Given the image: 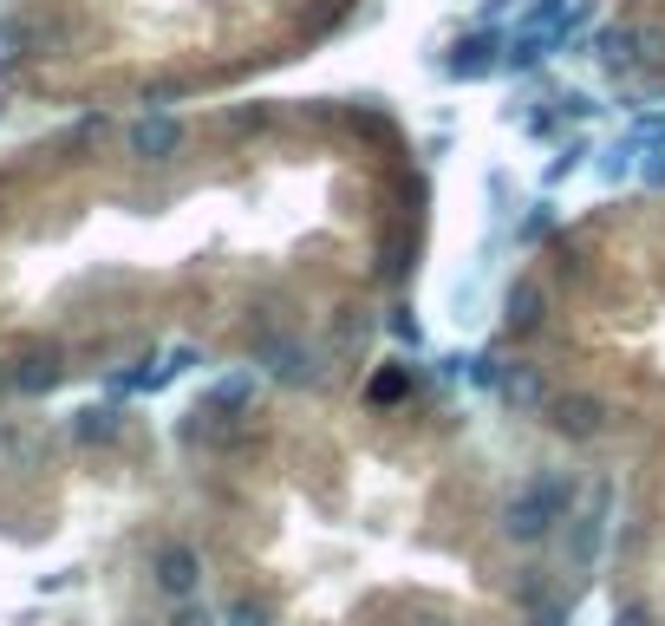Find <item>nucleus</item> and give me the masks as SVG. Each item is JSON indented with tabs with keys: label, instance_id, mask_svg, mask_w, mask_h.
Here are the masks:
<instances>
[{
	"label": "nucleus",
	"instance_id": "obj_4",
	"mask_svg": "<svg viewBox=\"0 0 665 626\" xmlns=\"http://www.w3.org/2000/svg\"><path fill=\"white\" fill-rule=\"evenodd\" d=\"M176 144H183V124H176V118H163V111L131 124V150H137V157H170Z\"/></svg>",
	"mask_w": 665,
	"mask_h": 626
},
{
	"label": "nucleus",
	"instance_id": "obj_14",
	"mask_svg": "<svg viewBox=\"0 0 665 626\" xmlns=\"http://www.w3.org/2000/svg\"><path fill=\"white\" fill-rule=\"evenodd\" d=\"M614 626H653V614H646V607H640V601H627V607H620V614H614Z\"/></svg>",
	"mask_w": 665,
	"mask_h": 626
},
{
	"label": "nucleus",
	"instance_id": "obj_5",
	"mask_svg": "<svg viewBox=\"0 0 665 626\" xmlns=\"http://www.w3.org/2000/svg\"><path fill=\"white\" fill-rule=\"evenodd\" d=\"M496 392H503L516 412H549V392H542V372H535V366H509V372H496Z\"/></svg>",
	"mask_w": 665,
	"mask_h": 626
},
{
	"label": "nucleus",
	"instance_id": "obj_18",
	"mask_svg": "<svg viewBox=\"0 0 665 626\" xmlns=\"http://www.w3.org/2000/svg\"><path fill=\"white\" fill-rule=\"evenodd\" d=\"M562 111H575V118H588V111H594V98H588V91H568V98H562Z\"/></svg>",
	"mask_w": 665,
	"mask_h": 626
},
{
	"label": "nucleus",
	"instance_id": "obj_19",
	"mask_svg": "<svg viewBox=\"0 0 665 626\" xmlns=\"http://www.w3.org/2000/svg\"><path fill=\"white\" fill-rule=\"evenodd\" d=\"M170 626H215V614H202V607H183Z\"/></svg>",
	"mask_w": 665,
	"mask_h": 626
},
{
	"label": "nucleus",
	"instance_id": "obj_10",
	"mask_svg": "<svg viewBox=\"0 0 665 626\" xmlns=\"http://www.w3.org/2000/svg\"><path fill=\"white\" fill-rule=\"evenodd\" d=\"M601 523H607L601 510H588V516H575V542H568V549H575V562H581V568H588V562L601 555Z\"/></svg>",
	"mask_w": 665,
	"mask_h": 626
},
{
	"label": "nucleus",
	"instance_id": "obj_3",
	"mask_svg": "<svg viewBox=\"0 0 665 626\" xmlns=\"http://www.w3.org/2000/svg\"><path fill=\"white\" fill-rule=\"evenodd\" d=\"M196 581H202V562H196V549L170 542V549L157 555V588H163V594H196Z\"/></svg>",
	"mask_w": 665,
	"mask_h": 626
},
{
	"label": "nucleus",
	"instance_id": "obj_6",
	"mask_svg": "<svg viewBox=\"0 0 665 626\" xmlns=\"http://www.w3.org/2000/svg\"><path fill=\"white\" fill-rule=\"evenodd\" d=\"M640 46H653L646 26H607V33H601V59H607L614 72H620V65H640V59H646Z\"/></svg>",
	"mask_w": 665,
	"mask_h": 626
},
{
	"label": "nucleus",
	"instance_id": "obj_2",
	"mask_svg": "<svg viewBox=\"0 0 665 626\" xmlns=\"http://www.w3.org/2000/svg\"><path fill=\"white\" fill-rule=\"evenodd\" d=\"M549 425H555L562 438H575V444H594V438L607 431V405L588 398V392H568V398H549Z\"/></svg>",
	"mask_w": 665,
	"mask_h": 626
},
{
	"label": "nucleus",
	"instance_id": "obj_11",
	"mask_svg": "<svg viewBox=\"0 0 665 626\" xmlns=\"http://www.w3.org/2000/svg\"><path fill=\"white\" fill-rule=\"evenodd\" d=\"M248 392H255V366H248V372H235V379H222V385L209 392V405H215V412H235Z\"/></svg>",
	"mask_w": 665,
	"mask_h": 626
},
{
	"label": "nucleus",
	"instance_id": "obj_13",
	"mask_svg": "<svg viewBox=\"0 0 665 626\" xmlns=\"http://www.w3.org/2000/svg\"><path fill=\"white\" fill-rule=\"evenodd\" d=\"M229 626H268V607H261V601H235V607H229Z\"/></svg>",
	"mask_w": 665,
	"mask_h": 626
},
{
	"label": "nucleus",
	"instance_id": "obj_7",
	"mask_svg": "<svg viewBox=\"0 0 665 626\" xmlns=\"http://www.w3.org/2000/svg\"><path fill=\"white\" fill-rule=\"evenodd\" d=\"M444 72H451V78H483V72H496V39H490V33L464 39V46L444 59Z\"/></svg>",
	"mask_w": 665,
	"mask_h": 626
},
{
	"label": "nucleus",
	"instance_id": "obj_9",
	"mask_svg": "<svg viewBox=\"0 0 665 626\" xmlns=\"http://www.w3.org/2000/svg\"><path fill=\"white\" fill-rule=\"evenodd\" d=\"M72 438H78V444H111V438H118V412H111V405H85V412L72 418Z\"/></svg>",
	"mask_w": 665,
	"mask_h": 626
},
{
	"label": "nucleus",
	"instance_id": "obj_8",
	"mask_svg": "<svg viewBox=\"0 0 665 626\" xmlns=\"http://www.w3.org/2000/svg\"><path fill=\"white\" fill-rule=\"evenodd\" d=\"M542 307H549L542 287H535V281H516V287H509V314H503L509 333H535V327H542Z\"/></svg>",
	"mask_w": 665,
	"mask_h": 626
},
{
	"label": "nucleus",
	"instance_id": "obj_20",
	"mask_svg": "<svg viewBox=\"0 0 665 626\" xmlns=\"http://www.w3.org/2000/svg\"><path fill=\"white\" fill-rule=\"evenodd\" d=\"M535 7H555V0H535Z\"/></svg>",
	"mask_w": 665,
	"mask_h": 626
},
{
	"label": "nucleus",
	"instance_id": "obj_16",
	"mask_svg": "<svg viewBox=\"0 0 665 626\" xmlns=\"http://www.w3.org/2000/svg\"><path fill=\"white\" fill-rule=\"evenodd\" d=\"M392 333H398L405 346H418V320H411V314H392Z\"/></svg>",
	"mask_w": 665,
	"mask_h": 626
},
{
	"label": "nucleus",
	"instance_id": "obj_15",
	"mask_svg": "<svg viewBox=\"0 0 665 626\" xmlns=\"http://www.w3.org/2000/svg\"><path fill=\"white\" fill-rule=\"evenodd\" d=\"M581 157H588V150H581V144H568V150H562V157H555V170H549V176H568V170H575V163H581Z\"/></svg>",
	"mask_w": 665,
	"mask_h": 626
},
{
	"label": "nucleus",
	"instance_id": "obj_1",
	"mask_svg": "<svg viewBox=\"0 0 665 626\" xmlns=\"http://www.w3.org/2000/svg\"><path fill=\"white\" fill-rule=\"evenodd\" d=\"M562 516H568V510H562V503H555V490L535 477L522 496H509V510H503V529H509L516 542H542V536H549Z\"/></svg>",
	"mask_w": 665,
	"mask_h": 626
},
{
	"label": "nucleus",
	"instance_id": "obj_17",
	"mask_svg": "<svg viewBox=\"0 0 665 626\" xmlns=\"http://www.w3.org/2000/svg\"><path fill=\"white\" fill-rule=\"evenodd\" d=\"M568 621V607H562V601H549V607H535V626H562Z\"/></svg>",
	"mask_w": 665,
	"mask_h": 626
},
{
	"label": "nucleus",
	"instance_id": "obj_12",
	"mask_svg": "<svg viewBox=\"0 0 665 626\" xmlns=\"http://www.w3.org/2000/svg\"><path fill=\"white\" fill-rule=\"evenodd\" d=\"M13 385L20 392H46V385H59V366L52 359H26V372H13Z\"/></svg>",
	"mask_w": 665,
	"mask_h": 626
}]
</instances>
